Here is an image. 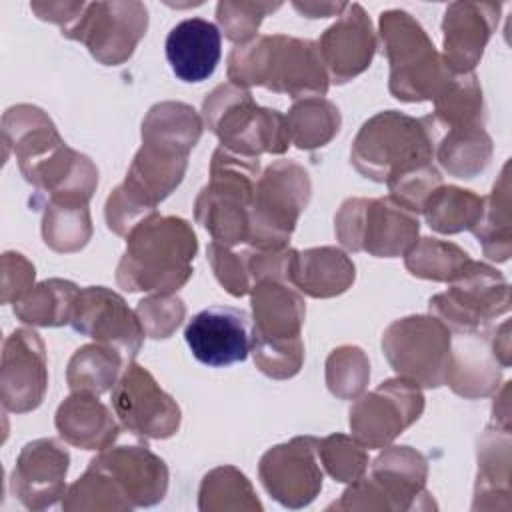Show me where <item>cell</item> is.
Masks as SVG:
<instances>
[{
	"mask_svg": "<svg viewBox=\"0 0 512 512\" xmlns=\"http://www.w3.org/2000/svg\"><path fill=\"white\" fill-rule=\"evenodd\" d=\"M338 240L354 252L378 258L406 254L418 236V216L388 198H350L334 220Z\"/></svg>",
	"mask_w": 512,
	"mask_h": 512,
	"instance_id": "cell-8",
	"label": "cell"
},
{
	"mask_svg": "<svg viewBox=\"0 0 512 512\" xmlns=\"http://www.w3.org/2000/svg\"><path fill=\"white\" fill-rule=\"evenodd\" d=\"M310 200L308 172L292 160H276L256 182L248 242L254 248H286L300 212Z\"/></svg>",
	"mask_w": 512,
	"mask_h": 512,
	"instance_id": "cell-9",
	"label": "cell"
},
{
	"mask_svg": "<svg viewBox=\"0 0 512 512\" xmlns=\"http://www.w3.org/2000/svg\"><path fill=\"white\" fill-rule=\"evenodd\" d=\"M340 18L322 34L318 52L336 84H344L364 72L376 52V34L360 4H346Z\"/></svg>",
	"mask_w": 512,
	"mask_h": 512,
	"instance_id": "cell-19",
	"label": "cell"
},
{
	"mask_svg": "<svg viewBox=\"0 0 512 512\" xmlns=\"http://www.w3.org/2000/svg\"><path fill=\"white\" fill-rule=\"evenodd\" d=\"M260 162L218 148L212 156L210 182L196 198V220L226 248L248 242L250 208Z\"/></svg>",
	"mask_w": 512,
	"mask_h": 512,
	"instance_id": "cell-5",
	"label": "cell"
},
{
	"mask_svg": "<svg viewBox=\"0 0 512 512\" xmlns=\"http://www.w3.org/2000/svg\"><path fill=\"white\" fill-rule=\"evenodd\" d=\"M318 442L312 436L294 438L270 448L260 460V478L266 490L284 506L300 508L322 488Z\"/></svg>",
	"mask_w": 512,
	"mask_h": 512,
	"instance_id": "cell-17",
	"label": "cell"
},
{
	"mask_svg": "<svg viewBox=\"0 0 512 512\" xmlns=\"http://www.w3.org/2000/svg\"><path fill=\"white\" fill-rule=\"evenodd\" d=\"M426 480V460L422 454L408 446H394L382 452L372 466L370 478H358L346 490L358 496H386L396 500V508H402L400 498H414L422 492Z\"/></svg>",
	"mask_w": 512,
	"mask_h": 512,
	"instance_id": "cell-24",
	"label": "cell"
},
{
	"mask_svg": "<svg viewBox=\"0 0 512 512\" xmlns=\"http://www.w3.org/2000/svg\"><path fill=\"white\" fill-rule=\"evenodd\" d=\"M370 378L366 356L356 346H340L326 362V382L332 394L340 398H354L360 394Z\"/></svg>",
	"mask_w": 512,
	"mask_h": 512,
	"instance_id": "cell-36",
	"label": "cell"
},
{
	"mask_svg": "<svg viewBox=\"0 0 512 512\" xmlns=\"http://www.w3.org/2000/svg\"><path fill=\"white\" fill-rule=\"evenodd\" d=\"M354 282V264L350 258L332 246L296 250L290 284L312 298H330L348 290Z\"/></svg>",
	"mask_w": 512,
	"mask_h": 512,
	"instance_id": "cell-27",
	"label": "cell"
},
{
	"mask_svg": "<svg viewBox=\"0 0 512 512\" xmlns=\"http://www.w3.org/2000/svg\"><path fill=\"white\" fill-rule=\"evenodd\" d=\"M116 280L130 292L170 294L192 276L198 248L190 224L176 216H150L126 236Z\"/></svg>",
	"mask_w": 512,
	"mask_h": 512,
	"instance_id": "cell-2",
	"label": "cell"
},
{
	"mask_svg": "<svg viewBox=\"0 0 512 512\" xmlns=\"http://www.w3.org/2000/svg\"><path fill=\"white\" fill-rule=\"evenodd\" d=\"M350 158L360 174L388 184L432 164L434 148L422 118L386 110L362 124Z\"/></svg>",
	"mask_w": 512,
	"mask_h": 512,
	"instance_id": "cell-4",
	"label": "cell"
},
{
	"mask_svg": "<svg viewBox=\"0 0 512 512\" xmlns=\"http://www.w3.org/2000/svg\"><path fill=\"white\" fill-rule=\"evenodd\" d=\"M228 78L240 88L264 86L302 100L328 92V72L318 44L286 34L238 44L228 56Z\"/></svg>",
	"mask_w": 512,
	"mask_h": 512,
	"instance_id": "cell-1",
	"label": "cell"
},
{
	"mask_svg": "<svg viewBox=\"0 0 512 512\" xmlns=\"http://www.w3.org/2000/svg\"><path fill=\"white\" fill-rule=\"evenodd\" d=\"M70 456L52 438L28 442L12 472V490L26 508H44L64 492Z\"/></svg>",
	"mask_w": 512,
	"mask_h": 512,
	"instance_id": "cell-21",
	"label": "cell"
},
{
	"mask_svg": "<svg viewBox=\"0 0 512 512\" xmlns=\"http://www.w3.org/2000/svg\"><path fill=\"white\" fill-rule=\"evenodd\" d=\"M450 340V356L446 382L466 398L488 396L498 386L500 370L496 358L490 356V342L484 330L454 332Z\"/></svg>",
	"mask_w": 512,
	"mask_h": 512,
	"instance_id": "cell-25",
	"label": "cell"
},
{
	"mask_svg": "<svg viewBox=\"0 0 512 512\" xmlns=\"http://www.w3.org/2000/svg\"><path fill=\"white\" fill-rule=\"evenodd\" d=\"M70 326L76 332L114 348L126 362L140 352L144 342V328L138 314L126 306L122 296L104 286H88L78 292L70 314Z\"/></svg>",
	"mask_w": 512,
	"mask_h": 512,
	"instance_id": "cell-14",
	"label": "cell"
},
{
	"mask_svg": "<svg viewBox=\"0 0 512 512\" xmlns=\"http://www.w3.org/2000/svg\"><path fill=\"white\" fill-rule=\"evenodd\" d=\"M424 410V396L402 376L382 382L350 408L354 438L368 448H382L410 426Z\"/></svg>",
	"mask_w": 512,
	"mask_h": 512,
	"instance_id": "cell-13",
	"label": "cell"
},
{
	"mask_svg": "<svg viewBox=\"0 0 512 512\" xmlns=\"http://www.w3.org/2000/svg\"><path fill=\"white\" fill-rule=\"evenodd\" d=\"M184 340L198 362L224 368L244 362L252 352V320L240 308L210 306L192 316L186 324Z\"/></svg>",
	"mask_w": 512,
	"mask_h": 512,
	"instance_id": "cell-16",
	"label": "cell"
},
{
	"mask_svg": "<svg viewBox=\"0 0 512 512\" xmlns=\"http://www.w3.org/2000/svg\"><path fill=\"white\" fill-rule=\"evenodd\" d=\"M510 306L504 276L480 262L468 260L450 280L444 294L430 298V312L452 332L484 330L498 314Z\"/></svg>",
	"mask_w": 512,
	"mask_h": 512,
	"instance_id": "cell-11",
	"label": "cell"
},
{
	"mask_svg": "<svg viewBox=\"0 0 512 512\" xmlns=\"http://www.w3.org/2000/svg\"><path fill=\"white\" fill-rule=\"evenodd\" d=\"M484 210V198L456 186H438L424 202L422 212L430 228L442 234L472 230Z\"/></svg>",
	"mask_w": 512,
	"mask_h": 512,
	"instance_id": "cell-29",
	"label": "cell"
},
{
	"mask_svg": "<svg viewBox=\"0 0 512 512\" xmlns=\"http://www.w3.org/2000/svg\"><path fill=\"white\" fill-rule=\"evenodd\" d=\"M126 360L104 344H88L74 352L68 364V386L72 392L102 394L110 390Z\"/></svg>",
	"mask_w": 512,
	"mask_h": 512,
	"instance_id": "cell-31",
	"label": "cell"
},
{
	"mask_svg": "<svg viewBox=\"0 0 512 512\" xmlns=\"http://www.w3.org/2000/svg\"><path fill=\"white\" fill-rule=\"evenodd\" d=\"M2 404L12 412H30L40 406L46 386V352L34 330L18 328L6 342L2 352Z\"/></svg>",
	"mask_w": 512,
	"mask_h": 512,
	"instance_id": "cell-18",
	"label": "cell"
},
{
	"mask_svg": "<svg viewBox=\"0 0 512 512\" xmlns=\"http://www.w3.org/2000/svg\"><path fill=\"white\" fill-rule=\"evenodd\" d=\"M84 2H70V4H46V2H32L30 8L38 14V18L42 20H50L56 22L64 28H68L84 10Z\"/></svg>",
	"mask_w": 512,
	"mask_h": 512,
	"instance_id": "cell-40",
	"label": "cell"
},
{
	"mask_svg": "<svg viewBox=\"0 0 512 512\" xmlns=\"http://www.w3.org/2000/svg\"><path fill=\"white\" fill-rule=\"evenodd\" d=\"M112 408L120 422L146 438H168L180 426V408L148 370L128 362L112 390Z\"/></svg>",
	"mask_w": 512,
	"mask_h": 512,
	"instance_id": "cell-15",
	"label": "cell"
},
{
	"mask_svg": "<svg viewBox=\"0 0 512 512\" xmlns=\"http://www.w3.org/2000/svg\"><path fill=\"white\" fill-rule=\"evenodd\" d=\"M252 292V354L256 366L270 378L294 376L304 360L300 330L306 316L302 296L284 280L266 278Z\"/></svg>",
	"mask_w": 512,
	"mask_h": 512,
	"instance_id": "cell-3",
	"label": "cell"
},
{
	"mask_svg": "<svg viewBox=\"0 0 512 512\" xmlns=\"http://www.w3.org/2000/svg\"><path fill=\"white\" fill-rule=\"evenodd\" d=\"M380 40L390 62L394 98L404 102L434 100L454 78L424 28L408 12H382Z\"/></svg>",
	"mask_w": 512,
	"mask_h": 512,
	"instance_id": "cell-6",
	"label": "cell"
},
{
	"mask_svg": "<svg viewBox=\"0 0 512 512\" xmlns=\"http://www.w3.org/2000/svg\"><path fill=\"white\" fill-rule=\"evenodd\" d=\"M208 260L214 268V274H216L218 282L232 296H244L252 290V286L248 282V276H246V270H244L242 254H234L226 246L212 242L208 246Z\"/></svg>",
	"mask_w": 512,
	"mask_h": 512,
	"instance_id": "cell-39",
	"label": "cell"
},
{
	"mask_svg": "<svg viewBox=\"0 0 512 512\" xmlns=\"http://www.w3.org/2000/svg\"><path fill=\"white\" fill-rule=\"evenodd\" d=\"M432 140L434 154L444 170L458 178H472L488 166L492 144L484 128H452L438 130L422 118Z\"/></svg>",
	"mask_w": 512,
	"mask_h": 512,
	"instance_id": "cell-28",
	"label": "cell"
},
{
	"mask_svg": "<svg viewBox=\"0 0 512 512\" xmlns=\"http://www.w3.org/2000/svg\"><path fill=\"white\" fill-rule=\"evenodd\" d=\"M146 26L148 10L142 2H90L62 36L86 44L102 64H122L146 34Z\"/></svg>",
	"mask_w": 512,
	"mask_h": 512,
	"instance_id": "cell-12",
	"label": "cell"
},
{
	"mask_svg": "<svg viewBox=\"0 0 512 512\" xmlns=\"http://www.w3.org/2000/svg\"><path fill=\"white\" fill-rule=\"evenodd\" d=\"M78 292V286L68 280H44L32 288V292H26L18 302H14V314L20 320L36 326L70 324V314Z\"/></svg>",
	"mask_w": 512,
	"mask_h": 512,
	"instance_id": "cell-30",
	"label": "cell"
},
{
	"mask_svg": "<svg viewBox=\"0 0 512 512\" xmlns=\"http://www.w3.org/2000/svg\"><path fill=\"white\" fill-rule=\"evenodd\" d=\"M320 464L338 482H356L368 464V454L364 446L350 436L332 434L318 442Z\"/></svg>",
	"mask_w": 512,
	"mask_h": 512,
	"instance_id": "cell-35",
	"label": "cell"
},
{
	"mask_svg": "<svg viewBox=\"0 0 512 512\" xmlns=\"http://www.w3.org/2000/svg\"><path fill=\"white\" fill-rule=\"evenodd\" d=\"M56 428L66 442L84 450H104L118 436V424L108 406L98 400V394L90 392H72L60 404Z\"/></svg>",
	"mask_w": 512,
	"mask_h": 512,
	"instance_id": "cell-26",
	"label": "cell"
},
{
	"mask_svg": "<svg viewBox=\"0 0 512 512\" xmlns=\"http://www.w3.org/2000/svg\"><path fill=\"white\" fill-rule=\"evenodd\" d=\"M92 234L88 206L86 204H60L48 202L42 236L44 242L56 252H74L86 246Z\"/></svg>",
	"mask_w": 512,
	"mask_h": 512,
	"instance_id": "cell-33",
	"label": "cell"
},
{
	"mask_svg": "<svg viewBox=\"0 0 512 512\" xmlns=\"http://www.w3.org/2000/svg\"><path fill=\"white\" fill-rule=\"evenodd\" d=\"M184 302L178 296L158 294L138 302L136 314L150 338H168L184 318Z\"/></svg>",
	"mask_w": 512,
	"mask_h": 512,
	"instance_id": "cell-38",
	"label": "cell"
},
{
	"mask_svg": "<svg viewBox=\"0 0 512 512\" xmlns=\"http://www.w3.org/2000/svg\"><path fill=\"white\" fill-rule=\"evenodd\" d=\"M450 330L434 316H408L392 322L382 336V350L398 376L418 386L446 384Z\"/></svg>",
	"mask_w": 512,
	"mask_h": 512,
	"instance_id": "cell-10",
	"label": "cell"
},
{
	"mask_svg": "<svg viewBox=\"0 0 512 512\" xmlns=\"http://www.w3.org/2000/svg\"><path fill=\"white\" fill-rule=\"evenodd\" d=\"M286 124L290 142L300 150H314L330 142L340 130V112L322 96L304 98L290 108Z\"/></svg>",
	"mask_w": 512,
	"mask_h": 512,
	"instance_id": "cell-32",
	"label": "cell"
},
{
	"mask_svg": "<svg viewBox=\"0 0 512 512\" xmlns=\"http://www.w3.org/2000/svg\"><path fill=\"white\" fill-rule=\"evenodd\" d=\"M500 16V4L454 2L442 20L444 64L454 74H468L480 60Z\"/></svg>",
	"mask_w": 512,
	"mask_h": 512,
	"instance_id": "cell-20",
	"label": "cell"
},
{
	"mask_svg": "<svg viewBox=\"0 0 512 512\" xmlns=\"http://www.w3.org/2000/svg\"><path fill=\"white\" fill-rule=\"evenodd\" d=\"M164 50L178 80L202 82L214 74L220 62L222 36L216 24L194 16L172 26Z\"/></svg>",
	"mask_w": 512,
	"mask_h": 512,
	"instance_id": "cell-22",
	"label": "cell"
},
{
	"mask_svg": "<svg viewBox=\"0 0 512 512\" xmlns=\"http://www.w3.org/2000/svg\"><path fill=\"white\" fill-rule=\"evenodd\" d=\"M294 8L298 12H302L304 16L308 18H324V16H330V14H340L344 8H346V2H340V4H318V2H310V4H300V2H294Z\"/></svg>",
	"mask_w": 512,
	"mask_h": 512,
	"instance_id": "cell-41",
	"label": "cell"
},
{
	"mask_svg": "<svg viewBox=\"0 0 512 512\" xmlns=\"http://www.w3.org/2000/svg\"><path fill=\"white\" fill-rule=\"evenodd\" d=\"M470 256L456 244H446L436 238H422L406 252V268L428 280L450 282Z\"/></svg>",
	"mask_w": 512,
	"mask_h": 512,
	"instance_id": "cell-34",
	"label": "cell"
},
{
	"mask_svg": "<svg viewBox=\"0 0 512 512\" xmlns=\"http://www.w3.org/2000/svg\"><path fill=\"white\" fill-rule=\"evenodd\" d=\"M280 6V2H218L216 18L228 40L246 44L256 34L262 18Z\"/></svg>",
	"mask_w": 512,
	"mask_h": 512,
	"instance_id": "cell-37",
	"label": "cell"
},
{
	"mask_svg": "<svg viewBox=\"0 0 512 512\" xmlns=\"http://www.w3.org/2000/svg\"><path fill=\"white\" fill-rule=\"evenodd\" d=\"M206 126L220 138V146L248 158L262 152L282 154L290 146L286 116L262 108L246 88L232 82L216 86L202 104Z\"/></svg>",
	"mask_w": 512,
	"mask_h": 512,
	"instance_id": "cell-7",
	"label": "cell"
},
{
	"mask_svg": "<svg viewBox=\"0 0 512 512\" xmlns=\"http://www.w3.org/2000/svg\"><path fill=\"white\" fill-rule=\"evenodd\" d=\"M92 462L118 480L132 506L156 504L166 494V464L146 446H116Z\"/></svg>",
	"mask_w": 512,
	"mask_h": 512,
	"instance_id": "cell-23",
	"label": "cell"
}]
</instances>
